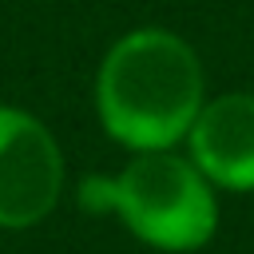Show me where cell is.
<instances>
[{
  "mask_svg": "<svg viewBox=\"0 0 254 254\" xmlns=\"http://www.w3.org/2000/svg\"><path fill=\"white\" fill-rule=\"evenodd\" d=\"M95 107L103 131L131 151L175 147L202 111V64L183 36L135 28L107 48Z\"/></svg>",
  "mask_w": 254,
  "mask_h": 254,
  "instance_id": "1",
  "label": "cell"
},
{
  "mask_svg": "<svg viewBox=\"0 0 254 254\" xmlns=\"http://www.w3.org/2000/svg\"><path fill=\"white\" fill-rule=\"evenodd\" d=\"M79 202L87 210H115L139 242L167 254L206 246L218 226L210 179L194 167V159L171 155V147L135 151L115 179H83Z\"/></svg>",
  "mask_w": 254,
  "mask_h": 254,
  "instance_id": "2",
  "label": "cell"
},
{
  "mask_svg": "<svg viewBox=\"0 0 254 254\" xmlns=\"http://www.w3.org/2000/svg\"><path fill=\"white\" fill-rule=\"evenodd\" d=\"M64 190V155L52 131L20 107H0V230H28Z\"/></svg>",
  "mask_w": 254,
  "mask_h": 254,
  "instance_id": "3",
  "label": "cell"
},
{
  "mask_svg": "<svg viewBox=\"0 0 254 254\" xmlns=\"http://www.w3.org/2000/svg\"><path fill=\"white\" fill-rule=\"evenodd\" d=\"M194 167L222 190H254V95L230 91L194 115L190 131Z\"/></svg>",
  "mask_w": 254,
  "mask_h": 254,
  "instance_id": "4",
  "label": "cell"
}]
</instances>
